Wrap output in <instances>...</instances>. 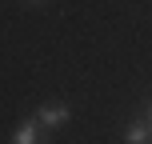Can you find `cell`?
<instances>
[{
	"mask_svg": "<svg viewBox=\"0 0 152 144\" xmlns=\"http://www.w3.org/2000/svg\"><path fill=\"white\" fill-rule=\"evenodd\" d=\"M36 120H40V128H60V124H68V104H40L36 108Z\"/></svg>",
	"mask_w": 152,
	"mask_h": 144,
	"instance_id": "1",
	"label": "cell"
},
{
	"mask_svg": "<svg viewBox=\"0 0 152 144\" xmlns=\"http://www.w3.org/2000/svg\"><path fill=\"white\" fill-rule=\"evenodd\" d=\"M12 140L16 144H32V140H40V120L32 116V120H24V124H16V132H12Z\"/></svg>",
	"mask_w": 152,
	"mask_h": 144,
	"instance_id": "2",
	"label": "cell"
},
{
	"mask_svg": "<svg viewBox=\"0 0 152 144\" xmlns=\"http://www.w3.org/2000/svg\"><path fill=\"white\" fill-rule=\"evenodd\" d=\"M124 140H128V144H144V140H152V124L144 120V124H128V128H124Z\"/></svg>",
	"mask_w": 152,
	"mask_h": 144,
	"instance_id": "3",
	"label": "cell"
},
{
	"mask_svg": "<svg viewBox=\"0 0 152 144\" xmlns=\"http://www.w3.org/2000/svg\"><path fill=\"white\" fill-rule=\"evenodd\" d=\"M144 120H148V124H152V100H148V108H144Z\"/></svg>",
	"mask_w": 152,
	"mask_h": 144,
	"instance_id": "4",
	"label": "cell"
}]
</instances>
